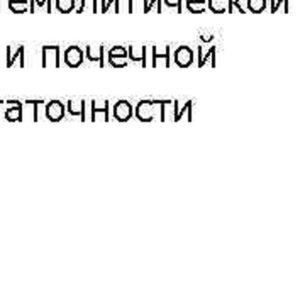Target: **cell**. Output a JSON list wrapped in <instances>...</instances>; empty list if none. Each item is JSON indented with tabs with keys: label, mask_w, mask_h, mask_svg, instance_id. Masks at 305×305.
Here are the masks:
<instances>
[{
	"label": "cell",
	"mask_w": 305,
	"mask_h": 305,
	"mask_svg": "<svg viewBox=\"0 0 305 305\" xmlns=\"http://www.w3.org/2000/svg\"><path fill=\"white\" fill-rule=\"evenodd\" d=\"M34 2H37V6L41 7V9H44V7L48 6L49 12H51V0H34Z\"/></svg>",
	"instance_id": "24"
},
{
	"label": "cell",
	"mask_w": 305,
	"mask_h": 305,
	"mask_svg": "<svg viewBox=\"0 0 305 305\" xmlns=\"http://www.w3.org/2000/svg\"><path fill=\"white\" fill-rule=\"evenodd\" d=\"M132 117V105L129 100H119L114 105V119L119 122H127Z\"/></svg>",
	"instance_id": "4"
},
{
	"label": "cell",
	"mask_w": 305,
	"mask_h": 305,
	"mask_svg": "<svg viewBox=\"0 0 305 305\" xmlns=\"http://www.w3.org/2000/svg\"><path fill=\"white\" fill-rule=\"evenodd\" d=\"M16 60H21L22 66H26V61H24V46H22V44H21V46H17L14 53H11V48H7V66H14Z\"/></svg>",
	"instance_id": "12"
},
{
	"label": "cell",
	"mask_w": 305,
	"mask_h": 305,
	"mask_svg": "<svg viewBox=\"0 0 305 305\" xmlns=\"http://www.w3.org/2000/svg\"><path fill=\"white\" fill-rule=\"evenodd\" d=\"M65 104L61 100H51L46 105V117L51 122H58L65 117Z\"/></svg>",
	"instance_id": "3"
},
{
	"label": "cell",
	"mask_w": 305,
	"mask_h": 305,
	"mask_svg": "<svg viewBox=\"0 0 305 305\" xmlns=\"http://www.w3.org/2000/svg\"><path fill=\"white\" fill-rule=\"evenodd\" d=\"M192 109H194V102L188 100L183 107L178 105V102L175 100V116H173V121L178 122L183 119V114L186 116V121H192L194 119V114H192Z\"/></svg>",
	"instance_id": "8"
},
{
	"label": "cell",
	"mask_w": 305,
	"mask_h": 305,
	"mask_svg": "<svg viewBox=\"0 0 305 305\" xmlns=\"http://www.w3.org/2000/svg\"><path fill=\"white\" fill-rule=\"evenodd\" d=\"M9 2H21V4H27V0H9Z\"/></svg>",
	"instance_id": "28"
},
{
	"label": "cell",
	"mask_w": 305,
	"mask_h": 305,
	"mask_svg": "<svg viewBox=\"0 0 305 305\" xmlns=\"http://www.w3.org/2000/svg\"><path fill=\"white\" fill-rule=\"evenodd\" d=\"M212 39H214L212 34H204V36H202V41H204V43H210Z\"/></svg>",
	"instance_id": "27"
},
{
	"label": "cell",
	"mask_w": 305,
	"mask_h": 305,
	"mask_svg": "<svg viewBox=\"0 0 305 305\" xmlns=\"http://www.w3.org/2000/svg\"><path fill=\"white\" fill-rule=\"evenodd\" d=\"M263 6V0H249V7L253 9L254 12H258Z\"/></svg>",
	"instance_id": "23"
},
{
	"label": "cell",
	"mask_w": 305,
	"mask_h": 305,
	"mask_svg": "<svg viewBox=\"0 0 305 305\" xmlns=\"http://www.w3.org/2000/svg\"><path fill=\"white\" fill-rule=\"evenodd\" d=\"M0 104H4V102H2V100H0Z\"/></svg>",
	"instance_id": "29"
},
{
	"label": "cell",
	"mask_w": 305,
	"mask_h": 305,
	"mask_svg": "<svg viewBox=\"0 0 305 305\" xmlns=\"http://www.w3.org/2000/svg\"><path fill=\"white\" fill-rule=\"evenodd\" d=\"M166 7H176V12H183V0H165Z\"/></svg>",
	"instance_id": "21"
},
{
	"label": "cell",
	"mask_w": 305,
	"mask_h": 305,
	"mask_svg": "<svg viewBox=\"0 0 305 305\" xmlns=\"http://www.w3.org/2000/svg\"><path fill=\"white\" fill-rule=\"evenodd\" d=\"M205 0H186V7L190 6H204Z\"/></svg>",
	"instance_id": "25"
},
{
	"label": "cell",
	"mask_w": 305,
	"mask_h": 305,
	"mask_svg": "<svg viewBox=\"0 0 305 305\" xmlns=\"http://www.w3.org/2000/svg\"><path fill=\"white\" fill-rule=\"evenodd\" d=\"M158 60H165V65L170 68V46H165V51H158V48L152 46V66L155 68Z\"/></svg>",
	"instance_id": "13"
},
{
	"label": "cell",
	"mask_w": 305,
	"mask_h": 305,
	"mask_svg": "<svg viewBox=\"0 0 305 305\" xmlns=\"http://www.w3.org/2000/svg\"><path fill=\"white\" fill-rule=\"evenodd\" d=\"M175 63L181 68H188L194 63V51L190 46H180L175 51Z\"/></svg>",
	"instance_id": "5"
},
{
	"label": "cell",
	"mask_w": 305,
	"mask_h": 305,
	"mask_svg": "<svg viewBox=\"0 0 305 305\" xmlns=\"http://www.w3.org/2000/svg\"><path fill=\"white\" fill-rule=\"evenodd\" d=\"M87 58L88 61H97L100 66H104V46H87Z\"/></svg>",
	"instance_id": "11"
},
{
	"label": "cell",
	"mask_w": 305,
	"mask_h": 305,
	"mask_svg": "<svg viewBox=\"0 0 305 305\" xmlns=\"http://www.w3.org/2000/svg\"><path fill=\"white\" fill-rule=\"evenodd\" d=\"M56 9L63 14H70L75 9V0H56Z\"/></svg>",
	"instance_id": "16"
},
{
	"label": "cell",
	"mask_w": 305,
	"mask_h": 305,
	"mask_svg": "<svg viewBox=\"0 0 305 305\" xmlns=\"http://www.w3.org/2000/svg\"><path fill=\"white\" fill-rule=\"evenodd\" d=\"M109 55H114V56H129V51H127L124 46H114L109 51Z\"/></svg>",
	"instance_id": "22"
},
{
	"label": "cell",
	"mask_w": 305,
	"mask_h": 305,
	"mask_svg": "<svg viewBox=\"0 0 305 305\" xmlns=\"http://www.w3.org/2000/svg\"><path fill=\"white\" fill-rule=\"evenodd\" d=\"M90 6V11L95 14V12H98V0H82V6L78 7V14H82V12H85L87 11V7Z\"/></svg>",
	"instance_id": "17"
},
{
	"label": "cell",
	"mask_w": 305,
	"mask_h": 305,
	"mask_svg": "<svg viewBox=\"0 0 305 305\" xmlns=\"http://www.w3.org/2000/svg\"><path fill=\"white\" fill-rule=\"evenodd\" d=\"M146 46H134L131 44L129 46V60L131 61H141L142 66H146Z\"/></svg>",
	"instance_id": "10"
},
{
	"label": "cell",
	"mask_w": 305,
	"mask_h": 305,
	"mask_svg": "<svg viewBox=\"0 0 305 305\" xmlns=\"http://www.w3.org/2000/svg\"><path fill=\"white\" fill-rule=\"evenodd\" d=\"M9 9L14 12V14H22V12H27V4H21V2H9Z\"/></svg>",
	"instance_id": "20"
},
{
	"label": "cell",
	"mask_w": 305,
	"mask_h": 305,
	"mask_svg": "<svg viewBox=\"0 0 305 305\" xmlns=\"http://www.w3.org/2000/svg\"><path fill=\"white\" fill-rule=\"evenodd\" d=\"M83 63V51L78 46H70L65 51V65L70 68H78Z\"/></svg>",
	"instance_id": "6"
},
{
	"label": "cell",
	"mask_w": 305,
	"mask_h": 305,
	"mask_svg": "<svg viewBox=\"0 0 305 305\" xmlns=\"http://www.w3.org/2000/svg\"><path fill=\"white\" fill-rule=\"evenodd\" d=\"M92 116H90V121H98V116H102L104 121H110V116H109V102L104 100V102H97V100H92Z\"/></svg>",
	"instance_id": "7"
},
{
	"label": "cell",
	"mask_w": 305,
	"mask_h": 305,
	"mask_svg": "<svg viewBox=\"0 0 305 305\" xmlns=\"http://www.w3.org/2000/svg\"><path fill=\"white\" fill-rule=\"evenodd\" d=\"M236 7H238V11L244 12V7H246V0H236Z\"/></svg>",
	"instance_id": "26"
},
{
	"label": "cell",
	"mask_w": 305,
	"mask_h": 305,
	"mask_svg": "<svg viewBox=\"0 0 305 305\" xmlns=\"http://www.w3.org/2000/svg\"><path fill=\"white\" fill-rule=\"evenodd\" d=\"M6 119L11 121V122H16V121H21L22 119V104H17L11 107V109L6 110Z\"/></svg>",
	"instance_id": "15"
},
{
	"label": "cell",
	"mask_w": 305,
	"mask_h": 305,
	"mask_svg": "<svg viewBox=\"0 0 305 305\" xmlns=\"http://www.w3.org/2000/svg\"><path fill=\"white\" fill-rule=\"evenodd\" d=\"M43 60H41V66L46 68L49 65V61L53 60L56 68L61 66V48L60 46H43Z\"/></svg>",
	"instance_id": "2"
},
{
	"label": "cell",
	"mask_w": 305,
	"mask_h": 305,
	"mask_svg": "<svg viewBox=\"0 0 305 305\" xmlns=\"http://www.w3.org/2000/svg\"><path fill=\"white\" fill-rule=\"evenodd\" d=\"M215 51H217V48L215 46H212L207 51V55L205 56H202L200 60H199V66H204L205 63H207V60H212V66H215Z\"/></svg>",
	"instance_id": "19"
},
{
	"label": "cell",
	"mask_w": 305,
	"mask_h": 305,
	"mask_svg": "<svg viewBox=\"0 0 305 305\" xmlns=\"http://www.w3.org/2000/svg\"><path fill=\"white\" fill-rule=\"evenodd\" d=\"M158 109H161V100H141L136 105V117L141 122H151L156 119Z\"/></svg>",
	"instance_id": "1"
},
{
	"label": "cell",
	"mask_w": 305,
	"mask_h": 305,
	"mask_svg": "<svg viewBox=\"0 0 305 305\" xmlns=\"http://www.w3.org/2000/svg\"><path fill=\"white\" fill-rule=\"evenodd\" d=\"M127 58H129V56L109 55V65H112L114 68H124V66H127Z\"/></svg>",
	"instance_id": "18"
},
{
	"label": "cell",
	"mask_w": 305,
	"mask_h": 305,
	"mask_svg": "<svg viewBox=\"0 0 305 305\" xmlns=\"http://www.w3.org/2000/svg\"><path fill=\"white\" fill-rule=\"evenodd\" d=\"M66 107L71 116H80L82 121H87V114H85L87 102L85 100H68Z\"/></svg>",
	"instance_id": "9"
},
{
	"label": "cell",
	"mask_w": 305,
	"mask_h": 305,
	"mask_svg": "<svg viewBox=\"0 0 305 305\" xmlns=\"http://www.w3.org/2000/svg\"><path fill=\"white\" fill-rule=\"evenodd\" d=\"M207 6H209V11H212L214 14L227 12V0H209Z\"/></svg>",
	"instance_id": "14"
}]
</instances>
